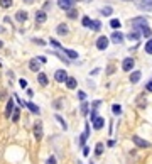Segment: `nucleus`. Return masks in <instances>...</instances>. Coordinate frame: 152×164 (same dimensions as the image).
Listing matches in <instances>:
<instances>
[{"mask_svg":"<svg viewBox=\"0 0 152 164\" xmlns=\"http://www.w3.org/2000/svg\"><path fill=\"white\" fill-rule=\"evenodd\" d=\"M132 141H133V144H135L137 147H142V149L150 147V142H147V141H144V139H140L139 135H132Z\"/></svg>","mask_w":152,"mask_h":164,"instance_id":"f257e3e1","label":"nucleus"},{"mask_svg":"<svg viewBox=\"0 0 152 164\" xmlns=\"http://www.w3.org/2000/svg\"><path fill=\"white\" fill-rule=\"evenodd\" d=\"M130 26H132L133 29H137V27H144V26H147V19H146V17H137V19H132V20H130Z\"/></svg>","mask_w":152,"mask_h":164,"instance_id":"f03ea898","label":"nucleus"},{"mask_svg":"<svg viewBox=\"0 0 152 164\" xmlns=\"http://www.w3.org/2000/svg\"><path fill=\"white\" fill-rule=\"evenodd\" d=\"M137 7H139L140 10L152 12V0H139V2H137Z\"/></svg>","mask_w":152,"mask_h":164,"instance_id":"7ed1b4c3","label":"nucleus"},{"mask_svg":"<svg viewBox=\"0 0 152 164\" xmlns=\"http://www.w3.org/2000/svg\"><path fill=\"white\" fill-rule=\"evenodd\" d=\"M19 102H20V100H19ZM20 105H22V107H27V108L31 110L32 113H37V115H39V112H41V110H39V107L34 105L32 102H20Z\"/></svg>","mask_w":152,"mask_h":164,"instance_id":"20e7f679","label":"nucleus"},{"mask_svg":"<svg viewBox=\"0 0 152 164\" xmlns=\"http://www.w3.org/2000/svg\"><path fill=\"white\" fill-rule=\"evenodd\" d=\"M96 48H98L100 51L107 49V48H108V37H105V36H101V37H98V41H96Z\"/></svg>","mask_w":152,"mask_h":164,"instance_id":"39448f33","label":"nucleus"},{"mask_svg":"<svg viewBox=\"0 0 152 164\" xmlns=\"http://www.w3.org/2000/svg\"><path fill=\"white\" fill-rule=\"evenodd\" d=\"M133 65H135V63H133L132 58H125L124 63H122V69H124V71H132Z\"/></svg>","mask_w":152,"mask_h":164,"instance_id":"423d86ee","label":"nucleus"},{"mask_svg":"<svg viewBox=\"0 0 152 164\" xmlns=\"http://www.w3.org/2000/svg\"><path fill=\"white\" fill-rule=\"evenodd\" d=\"M54 78H56V81H59V83H64L66 78H68V74H66V71H64V69H57L56 74H54Z\"/></svg>","mask_w":152,"mask_h":164,"instance_id":"0eeeda50","label":"nucleus"},{"mask_svg":"<svg viewBox=\"0 0 152 164\" xmlns=\"http://www.w3.org/2000/svg\"><path fill=\"white\" fill-rule=\"evenodd\" d=\"M73 3H74V0H57V5L64 10H70L73 7Z\"/></svg>","mask_w":152,"mask_h":164,"instance_id":"6e6552de","label":"nucleus"},{"mask_svg":"<svg viewBox=\"0 0 152 164\" xmlns=\"http://www.w3.org/2000/svg\"><path fill=\"white\" fill-rule=\"evenodd\" d=\"M46 19H48V15H46V10H39V12L36 14V22H37V24H44Z\"/></svg>","mask_w":152,"mask_h":164,"instance_id":"1a4fd4ad","label":"nucleus"},{"mask_svg":"<svg viewBox=\"0 0 152 164\" xmlns=\"http://www.w3.org/2000/svg\"><path fill=\"white\" fill-rule=\"evenodd\" d=\"M34 137L37 139V141H41V139H42V124L41 122H37V124H36V127H34Z\"/></svg>","mask_w":152,"mask_h":164,"instance_id":"9d476101","label":"nucleus"},{"mask_svg":"<svg viewBox=\"0 0 152 164\" xmlns=\"http://www.w3.org/2000/svg\"><path fill=\"white\" fill-rule=\"evenodd\" d=\"M112 41H113L115 44H122V42H124V34L115 31V32L112 34Z\"/></svg>","mask_w":152,"mask_h":164,"instance_id":"9b49d317","label":"nucleus"},{"mask_svg":"<svg viewBox=\"0 0 152 164\" xmlns=\"http://www.w3.org/2000/svg\"><path fill=\"white\" fill-rule=\"evenodd\" d=\"M39 68H41V61L39 59H31L29 61V69L31 71H39Z\"/></svg>","mask_w":152,"mask_h":164,"instance_id":"f8f14e48","label":"nucleus"},{"mask_svg":"<svg viewBox=\"0 0 152 164\" xmlns=\"http://www.w3.org/2000/svg\"><path fill=\"white\" fill-rule=\"evenodd\" d=\"M103 125H105V119H101V117H96V119L93 120V127H95L96 130L103 129Z\"/></svg>","mask_w":152,"mask_h":164,"instance_id":"ddd939ff","label":"nucleus"},{"mask_svg":"<svg viewBox=\"0 0 152 164\" xmlns=\"http://www.w3.org/2000/svg\"><path fill=\"white\" fill-rule=\"evenodd\" d=\"M14 108H15V107H14V100L10 98L9 102H7V108H5V117H7V119H9V117H10V113L14 112Z\"/></svg>","mask_w":152,"mask_h":164,"instance_id":"4468645a","label":"nucleus"},{"mask_svg":"<svg viewBox=\"0 0 152 164\" xmlns=\"http://www.w3.org/2000/svg\"><path fill=\"white\" fill-rule=\"evenodd\" d=\"M27 12H25V10H19V12L15 14V19L19 20V22H25V20H27Z\"/></svg>","mask_w":152,"mask_h":164,"instance_id":"2eb2a0df","label":"nucleus"},{"mask_svg":"<svg viewBox=\"0 0 152 164\" xmlns=\"http://www.w3.org/2000/svg\"><path fill=\"white\" fill-rule=\"evenodd\" d=\"M56 32L59 34V36H66L68 34V26H66V24H59V26H57V29H56Z\"/></svg>","mask_w":152,"mask_h":164,"instance_id":"dca6fc26","label":"nucleus"},{"mask_svg":"<svg viewBox=\"0 0 152 164\" xmlns=\"http://www.w3.org/2000/svg\"><path fill=\"white\" fill-rule=\"evenodd\" d=\"M140 76H142L140 71H133V73L130 74V83H137V81L140 80Z\"/></svg>","mask_w":152,"mask_h":164,"instance_id":"f3484780","label":"nucleus"},{"mask_svg":"<svg viewBox=\"0 0 152 164\" xmlns=\"http://www.w3.org/2000/svg\"><path fill=\"white\" fill-rule=\"evenodd\" d=\"M61 49H63V53L68 56V58H71V59H76V58H78V53H76V51H71V49H64V48H61Z\"/></svg>","mask_w":152,"mask_h":164,"instance_id":"a211bd4d","label":"nucleus"},{"mask_svg":"<svg viewBox=\"0 0 152 164\" xmlns=\"http://www.w3.org/2000/svg\"><path fill=\"white\" fill-rule=\"evenodd\" d=\"M66 86L70 88V90H74L76 88V80L74 78H66Z\"/></svg>","mask_w":152,"mask_h":164,"instance_id":"6ab92c4d","label":"nucleus"},{"mask_svg":"<svg viewBox=\"0 0 152 164\" xmlns=\"http://www.w3.org/2000/svg\"><path fill=\"white\" fill-rule=\"evenodd\" d=\"M37 80H39V83H41L42 86H46V85H48V76H46L44 73H39L37 74Z\"/></svg>","mask_w":152,"mask_h":164,"instance_id":"aec40b11","label":"nucleus"},{"mask_svg":"<svg viewBox=\"0 0 152 164\" xmlns=\"http://www.w3.org/2000/svg\"><path fill=\"white\" fill-rule=\"evenodd\" d=\"M12 5H14V0H0V7L2 9H9Z\"/></svg>","mask_w":152,"mask_h":164,"instance_id":"412c9836","label":"nucleus"},{"mask_svg":"<svg viewBox=\"0 0 152 164\" xmlns=\"http://www.w3.org/2000/svg\"><path fill=\"white\" fill-rule=\"evenodd\" d=\"M140 31H142V34L146 36V37H150V36H152V31H150V27H149V26L140 27Z\"/></svg>","mask_w":152,"mask_h":164,"instance_id":"4be33fe9","label":"nucleus"},{"mask_svg":"<svg viewBox=\"0 0 152 164\" xmlns=\"http://www.w3.org/2000/svg\"><path fill=\"white\" fill-rule=\"evenodd\" d=\"M19 117H20V110L19 108H14V112H12V122H19Z\"/></svg>","mask_w":152,"mask_h":164,"instance_id":"5701e85b","label":"nucleus"},{"mask_svg":"<svg viewBox=\"0 0 152 164\" xmlns=\"http://www.w3.org/2000/svg\"><path fill=\"white\" fill-rule=\"evenodd\" d=\"M139 37H140V34L137 32V31H132V32H129V39H130V41H139Z\"/></svg>","mask_w":152,"mask_h":164,"instance_id":"b1692460","label":"nucleus"},{"mask_svg":"<svg viewBox=\"0 0 152 164\" xmlns=\"http://www.w3.org/2000/svg\"><path fill=\"white\" fill-rule=\"evenodd\" d=\"M90 27H91L93 31H100V29H101V24H100V20H93V22L90 24Z\"/></svg>","mask_w":152,"mask_h":164,"instance_id":"393cba45","label":"nucleus"},{"mask_svg":"<svg viewBox=\"0 0 152 164\" xmlns=\"http://www.w3.org/2000/svg\"><path fill=\"white\" fill-rule=\"evenodd\" d=\"M112 112H113L115 115H120V113H122V107L118 105V103H115V105L112 107Z\"/></svg>","mask_w":152,"mask_h":164,"instance_id":"a878e982","label":"nucleus"},{"mask_svg":"<svg viewBox=\"0 0 152 164\" xmlns=\"http://www.w3.org/2000/svg\"><path fill=\"white\" fill-rule=\"evenodd\" d=\"M120 26H122V24H120V20H118V19H112L110 20V27H113V29H118Z\"/></svg>","mask_w":152,"mask_h":164,"instance_id":"bb28decb","label":"nucleus"},{"mask_svg":"<svg viewBox=\"0 0 152 164\" xmlns=\"http://www.w3.org/2000/svg\"><path fill=\"white\" fill-rule=\"evenodd\" d=\"M79 108H81V113H83V115H86V113H88V103L83 100V103H81V107H79Z\"/></svg>","mask_w":152,"mask_h":164,"instance_id":"cd10ccee","label":"nucleus"},{"mask_svg":"<svg viewBox=\"0 0 152 164\" xmlns=\"http://www.w3.org/2000/svg\"><path fill=\"white\" fill-rule=\"evenodd\" d=\"M146 53L147 54H152V39L146 42Z\"/></svg>","mask_w":152,"mask_h":164,"instance_id":"c85d7f7f","label":"nucleus"},{"mask_svg":"<svg viewBox=\"0 0 152 164\" xmlns=\"http://www.w3.org/2000/svg\"><path fill=\"white\" fill-rule=\"evenodd\" d=\"M95 152H96V156H100L101 152H103V144H101V142H98V144H96V149H95Z\"/></svg>","mask_w":152,"mask_h":164,"instance_id":"c756f323","label":"nucleus"},{"mask_svg":"<svg viewBox=\"0 0 152 164\" xmlns=\"http://www.w3.org/2000/svg\"><path fill=\"white\" fill-rule=\"evenodd\" d=\"M101 14H103V15H110V14H112V7H103V9H101Z\"/></svg>","mask_w":152,"mask_h":164,"instance_id":"7c9ffc66","label":"nucleus"},{"mask_svg":"<svg viewBox=\"0 0 152 164\" xmlns=\"http://www.w3.org/2000/svg\"><path fill=\"white\" fill-rule=\"evenodd\" d=\"M56 119H57V120H59V124H61V125H63V129H64V130H66V129H68V124H66V122H64V119H61V117H59V115H56Z\"/></svg>","mask_w":152,"mask_h":164,"instance_id":"2f4dec72","label":"nucleus"},{"mask_svg":"<svg viewBox=\"0 0 152 164\" xmlns=\"http://www.w3.org/2000/svg\"><path fill=\"white\" fill-rule=\"evenodd\" d=\"M81 22H83V26H85V27H90L91 20H90V17H83V20H81Z\"/></svg>","mask_w":152,"mask_h":164,"instance_id":"473e14b6","label":"nucleus"},{"mask_svg":"<svg viewBox=\"0 0 152 164\" xmlns=\"http://www.w3.org/2000/svg\"><path fill=\"white\" fill-rule=\"evenodd\" d=\"M76 14H78V12H76V10H73V9H70V10H68V17H70V19H74V17H76Z\"/></svg>","mask_w":152,"mask_h":164,"instance_id":"72a5a7b5","label":"nucleus"},{"mask_svg":"<svg viewBox=\"0 0 152 164\" xmlns=\"http://www.w3.org/2000/svg\"><path fill=\"white\" fill-rule=\"evenodd\" d=\"M78 98L81 100V102H83V100L86 98V93H85V91H78Z\"/></svg>","mask_w":152,"mask_h":164,"instance_id":"f704fd0d","label":"nucleus"},{"mask_svg":"<svg viewBox=\"0 0 152 164\" xmlns=\"http://www.w3.org/2000/svg\"><path fill=\"white\" fill-rule=\"evenodd\" d=\"M51 44H53L54 48H59V49H61V44H59V42L56 41V39H51Z\"/></svg>","mask_w":152,"mask_h":164,"instance_id":"c9c22d12","label":"nucleus"},{"mask_svg":"<svg viewBox=\"0 0 152 164\" xmlns=\"http://www.w3.org/2000/svg\"><path fill=\"white\" fill-rule=\"evenodd\" d=\"M32 41H34L36 44H39V46H46V42L42 41V39H32Z\"/></svg>","mask_w":152,"mask_h":164,"instance_id":"e433bc0d","label":"nucleus"},{"mask_svg":"<svg viewBox=\"0 0 152 164\" xmlns=\"http://www.w3.org/2000/svg\"><path fill=\"white\" fill-rule=\"evenodd\" d=\"M19 85H20L22 88H27V81H25L24 78H22V80H19Z\"/></svg>","mask_w":152,"mask_h":164,"instance_id":"4c0bfd02","label":"nucleus"},{"mask_svg":"<svg viewBox=\"0 0 152 164\" xmlns=\"http://www.w3.org/2000/svg\"><path fill=\"white\" fill-rule=\"evenodd\" d=\"M46 164H56V159H54V158H49L48 161H46Z\"/></svg>","mask_w":152,"mask_h":164,"instance_id":"58836bf2","label":"nucleus"},{"mask_svg":"<svg viewBox=\"0 0 152 164\" xmlns=\"http://www.w3.org/2000/svg\"><path fill=\"white\" fill-rule=\"evenodd\" d=\"M146 90H147V91H152V81H149V83H147Z\"/></svg>","mask_w":152,"mask_h":164,"instance_id":"ea45409f","label":"nucleus"},{"mask_svg":"<svg viewBox=\"0 0 152 164\" xmlns=\"http://www.w3.org/2000/svg\"><path fill=\"white\" fill-rule=\"evenodd\" d=\"M83 154L88 156V154H90V147H83Z\"/></svg>","mask_w":152,"mask_h":164,"instance_id":"a19ab883","label":"nucleus"},{"mask_svg":"<svg viewBox=\"0 0 152 164\" xmlns=\"http://www.w3.org/2000/svg\"><path fill=\"white\" fill-rule=\"evenodd\" d=\"M25 2H27V3H32V2H34V0H25Z\"/></svg>","mask_w":152,"mask_h":164,"instance_id":"79ce46f5","label":"nucleus"},{"mask_svg":"<svg viewBox=\"0 0 152 164\" xmlns=\"http://www.w3.org/2000/svg\"><path fill=\"white\" fill-rule=\"evenodd\" d=\"M0 48H3V42L2 41H0Z\"/></svg>","mask_w":152,"mask_h":164,"instance_id":"37998d69","label":"nucleus"},{"mask_svg":"<svg viewBox=\"0 0 152 164\" xmlns=\"http://www.w3.org/2000/svg\"><path fill=\"white\" fill-rule=\"evenodd\" d=\"M83 2H90V0H83Z\"/></svg>","mask_w":152,"mask_h":164,"instance_id":"c03bdc74","label":"nucleus"},{"mask_svg":"<svg viewBox=\"0 0 152 164\" xmlns=\"http://www.w3.org/2000/svg\"><path fill=\"white\" fill-rule=\"evenodd\" d=\"M125 2H132V0H125Z\"/></svg>","mask_w":152,"mask_h":164,"instance_id":"a18cd8bd","label":"nucleus"},{"mask_svg":"<svg viewBox=\"0 0 152 164\" xmlns=\"http://www.w3.org/2000/svg\"><path fill=\"white\" fill-rule=\"evenodd\" d=\"M74 2H76V0H74Z\"/></svg>","mask_w":152,"mask_h":164,"instance_id":"49530a36","label":"nucleus"}]
</instances>
